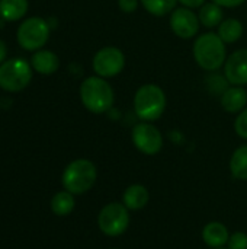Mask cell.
<instances>
[{"label": "cell", "mask_w": 247, "mask_h": 249, "mask_svg": "<svg viewBox=\"0 0 247 249\" xmlns=\"http://www.w3.org/2000/svg\"><path fill=\"white\" fill-rule=\"evenodd\" d=\"M80 99L86 109L93 114H103L114 107L115 93L112 86L100 76H92L80 85Z\"/></svg>", "instance_id": "cell-1"}, {"label": "cell", "mask_w": 247, "mask_h": 249, "mask_svg": "<svg viewBox=\"0 0 247 249\" xmlns=\"http://www.w3.org/2000/svg\"><path fill=\"white\" fill-rule=\"evenodd\" d=\"M194 58L204 70H218L227 60L224 41L218 36V34L214 32L199 35L194 44Z\"/></svg>", "instance_id": "cell-2"}, {"label": "cell", "mask_w": 247, "mask_h": 249, "mask_svg": "<svg viewBox=\"0 0 247 249\" xmlns=\"http://www.w3.org/2000/svg\"><path fill=\"white\" fill-rule=\"evenodd\" d=\"M134 109L137 117L146 123L159 120L166 109V95L163 89L153 83L138 88L134 96Z\"/></svg>", "instance_id": "cell-3"}, {"label": "cell", "mask_w": 247, "mask_h": 249, "mask_svg": "<svg viewBox=\"0 0 247 249\" xmlns=\"http://www.w3.org/2000/svg\"><path fill=\"white\" fill-rule=\"evenodd\" d=\"M96 175V168L90 160L77 159L66 168L63 185L71 194H83L95 185Z\"/></svg>", "instance_id": "cell-4"}, {"label": "cell", "mask_w": 247, "mask_h": 249, "mask_svg": "<svg viewBox=\"0 0 247 249\" xmlns=\"http://www.w3.org/2000/svg\"><path fill=\"white\" fill-rule=\"evenodd\" d=\"M32 79V70L28 61L13 58L0 67V88L7 92H19L25 89Z\"/></svg>", "instance_id": "cell-5"}, {"label": "cell", "mask_w": 247, "mask_h": 249, "mask_svg": "<svg viewBox=\"0 0 247 249\" xmlns=\"http://www.w3.org/2000/svg\"><path fill=\"white\" fill-rule=\"evenodd\" d=\"M49 36V26L41 18H29L17 29V41L28 51L39 50Z\"/></svg>", "instance_id": "cell-6"}, {"label": "cell", "mask_w": 247, "mask_h": 249, "mask_svg": "<svg viewBox=\"0 0 247 249\" xmlns=\"http://www.w3.org/2000/svg\"><path fill=\"white\" fill-rule=\"evenodd\" d=\"M100 231L108 236L122 235L130 225L128 209L118 203H111L102 209L98 219Z\"/></svg>", "instance_id": "cell-7"}, {"label": "cell", "mask_w": 247, "mask_h": 249, "mask_svg": "<svg viewBox=\"0 0 247 249\" xmlns=\"http://www.w3.org/2000/svg\"><path fill=\"white\" fill-rule=\"evenodd\" d=\"M93 70L98 76L108 79L119 74L125 67V55L118 47H103L93 57Z\"/></svg>", "instance_id": "cell-8"}, {"label": "cell", "mask_w": 247, "mask_h": 249, "mask_svg": "<svg viewBox=\"0 0 247 249\" xmlns=\"http://www.w3.org/2000/svg\"><path fill=\"white\" fill-rule=\"evenodd\" d=\"M132 142L146 155H156L163 147L162 133L150 123H140L132 128Z\"/></svg>", "instance_id": "cell-9"}, {"label": "cell", "mask_w": 247, "mask_h": 249, "mask_svg": "<svg viewBox=\"0 0 247 249\" xmlns=\"http://www.w3.org/2000/svg\"><path fill=\"white\" fill-rule=\"evenodd\" d=\"M170 28L179 38L191 39L199 31V18L188 7H178L170 15Z\"/></svg>", "instance_id": "cell-10"}, {"label": "cell", "mask_w": 247, "mask_h": 249, "mask_svg": "<svg viewBox=\"0 0 247 249\" xmlns=\"http://www.w3.org/2000/svg\"><path fill=\"white\" fill-rule=\"evenodd\" d=\"M224 76L233 86L247 85V48L231 53L224 63Z\"/></svg>", "instance_id": "cell-11"}, {"label": "cell", "mask_w": 247, "mask_h": 249, "mask_svg": "<svg viewBox=\"0 0 247 249\" xmlns=\"http://www.w3.org/2000/svg\"><path fill=\"white\" fill-rule=\"evenodd\" d=\"M247 104V92L243 89V86H233L229 88L223 95H221V107L230 112H239L243 111Z\"/></svg>", "instance_id": "cell-12"}, {"label": "cell", "mask_w": 247, "mask_h": 249, "mask_svg": "<svg viewBox=\"0 0 247 249\" xmlns=\"http://www.w3.org/2000/svg\"><path fill=\"white\" fill-rule=\"evenodd\" d=\"M202 239H204V242L208 247L221 248V247H224L229 242L230 236H229L227 228L223 223L213 222V223H208L204 228V231H202Z\"/></svg>", "instance_id": "cell-13"}, {"label": "cell", "mask_w": 247, "mask_h": 249, "mask_svg": "<svg viewBox=\"0 0 247 249\" xmlns=\"http://www.w3.org/2000/svg\"><path fill=\"white\" fill-rule=\"evenodd\" d=\"M31 63H32L33 70H36L41 74H52L58 70V66H60L58 57L52 51H48V50H41L35 53Z\"/></svg>", "instance_id": "cell-14"}, {"label": "cell", "mask_w": 247, "mask_h": 249, "mask_svg": "<svg viewBox=\"0 0 247 249\" xmlns=\"http://www.w3.org/2000/svg\"><path fill=\"white\" fill-rule=\"evenodd\" d=\"M148 191L143 185H131L124 193V206L130 210H140L148 203Z\"/></svg>", "instance_id": "cell-15"}, {"label": "cell", "mask_w": 247, "mask_h": 249, "mask_svg": "<svg viewBox=\"0 0 247 249\" xmlns=\"http://www.w3.org/2000/svg\"><path fill=\"white\" fill-rule=\"evenodd\" d=\"M242 35H243V23L239 19L230 18L218 25V36L224 41V44H233L239 41Z\"/></svg>", "instance_id": "cell-16"}, {"label": "cell", "mask_w": 247, "mask_h": 249, "mask_svg": "<svg viewBox=\"0 0 247 249\" xmlns=\"http://www.w3.org/2000/svg\"><path fill=\"white\" fill-rule=\"evenodd\" d=\"M28 10L26 0H0V16L6 20H17Z\"/></svg>", "instance_id": "cell-17"}, {"label": "cell", "mask_w": 247, "mask_h": 249, "mask_svg": "<svg viewBox=\"0 0 247 249\" xmlns=\"http://www.w3.org/2000/svg\"><path fill=\"white\" fill-rule=\"evenodd\" d=\"M199 22L207 26V28H214L218 26L223 22V7L218 6L217 3H205L199 9Z\"/></svg>", "instance_id": "cell-18"}, {"label": "cell", "mask_w": 247, "mask_h": 249, "mask_svg": "<svg viewBox=\"0 0 247 249\" xmlns=\"http://www.w3.org/2000/svg\"><path fill=\"white\" fill-rule=\"evenodd\" d=\"M230 169L234 178L247 181V144L240 146L231 156Z\"/></svg>", "instance_id": "cell-19"}, {"label": "cell", "mask_w": 247, "mask_h": 249, "mask_svg": "<svg viewBox=\"0 0 247 249\" xmlns=\"http://www.w3.org/2000/svg\"><path fill=\"white\" fill-rule=\"evenodd\" d=\"M73 209H74V198L73 194L68 191L58 193L51 200V210L57 216H67L73 212Z\"/></svg>", "instance_id": "cell-20"}, {"label": "cell", "mask_w": 247, "mask_h": 249, "mask_svg": "<svg viewBox=\"0 0 247 249\" xmlns=\"http://www.w3.org/2000/svg\"><path fill=\"white\" fill-rule=\"evenodd\" d=\"M143 7L153 16H165L176 9L179 0H140Z\"/></svg>", "instance_id": "cell-21"}, {"label": "cell", "mask_w": 247, "mask_h": 249, "mask_svg": "<svg viewBox=\"0 0 247 249\" xmlns=\"http://www.w3.org/2000/svg\"><path fill=\"white\" fill-rule=\"evenodd\" d=\"M207 88L213 95H223L229 89V80L220 74H211L207 77Z\"/></svg>", "instance_id": "cell-22"}, {"label": "cell", "mask_w": 247, "mask_h": 249, "mask_svg": "<svg viewBox=\"0 0 247 249\" xmlns=\"http://www.w3.org/2000/svg\"><path fill=\"white\" fill-rule=\"evenodd\" d=\"M234 130L236 133L242 137V139H247V108L243 109L239 117L236 118V123H234Z\"/></svg>", "instance_id": "cell-23"}, {"label": "cell", "mask_w": 247, "mask_h": 249, "mask_svg": "<svg viewBox=\"0 0 247 249\" xmlns=\"http://www.w3.org/2000/svg\"><path fill=\"white\" fill-rule=\"evenodd\" d=\"M229 249H247V235L243 232H237L230 236Z\"/></svg>", "instance_id": "cell-24"}, {"label": "cell", "mask_w": 247, "mask_h": 249, "mask_svg": "<svg viewBox=\"0 0 247 249\" xmlns=\"http://www.w3.org/2000/svg\"><path fill=\"white\" fill-rule=\"evenodd\" d=\"M140 0H118V6L124 13H134L138 9Z\"/></svg>", "instance_id": "cell-25"}, {"label": "cell", "mask_w": 247, "mask_h": 249, "mask_svg": "<svg viewBox=\"0 0 247 249\" xmlns=\"http://www.w3.org/2000/svg\"><path fill=\"white\" fill-rule=\"evenodd\" d=\"M213 1L221 7H237V6L243 4L246 0H213Z\"/></svg>", "instance_id": "cell-26"}, {"label": "cell", "mask_w": 247, "mask_h": 249, "mask_svg": "<svg viewBox=\"0 0 247 249\" xmlns=\"http://www.w3.org/2000/svg\"><path fill=\"white\" fill-rule=\"evenodd\" d=\"M179 1L188 9H197V7H202L205 4V0H179Z\"/></svg>", "instance_id": "cell-27"}, {"label": "cell", "mask_w": 247, "mask_h": 249, "mask_svg": "<svg viewBox=\"0 0 247 249\" xmlns=\"http://www.w3.org/2000/svg\"><path fill=\"white\" fill-rule=\"evenodd\" d=\"M6 53H7V50H6V44L0 39V63L6 58Z\"/></svg>", "instance_id": "cell-28"}, {"label": "cell", "mask_w": 247, "mask_h": 249, "mask_svg": "<svg viewBox=\"0 0 247 249\" xmlns=\"http://www.w3.org/2000/svg\"><path fill=\"white\" fill-rule=\"evenodd\" d=\"M215 249H224V248H215Z\"/></svg>", "instance_id": "cell-29"}]
</instances>
